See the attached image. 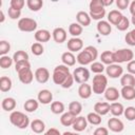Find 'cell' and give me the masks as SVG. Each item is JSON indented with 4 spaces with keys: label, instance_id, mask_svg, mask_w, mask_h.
<instances>
[{
    "label": "cell",
    "instance_id": "6da1fadb",
    "mask_svg": "<svg viewBox=\"0 0 135 135\" xmlns=\"http://www.w3.org/2000/svg\"><path fill=\"white\" fill-rule=\"evenodd\" d=\"M98 57V51L95 46L93 45H88L84 47L83 51H80L76 57V60L79 64L83 65H88L93 63Z\"/></svg>",
    "mask_w": 135,
    "mask_h": 135
},
{
    "label": "cell",
    "instance_id": "7a4b0ae2",
    "mask_svg": "<svg viewBox=\"0 0 135 135\" xmlns=\"http://www.w3.org/2000/svg\"><path fill=\"white\" fill-rule=\"evenodd\" d=\"M9 121L18 129H26L28 124H31L30 118L20 111H13L9 115Z\"/></svg>",
    "mask_w": 135,
    "mask_h": 135
},
{
    "label": "cell",
    "instance_id": "3957f363",
    "mask_svg": "<svg viewBox=\"0 0 135 135\" xmlns=\"http://www.w3.org/2000/svg\"><path fill=\"white\" fill-rule=\"evenodd\" d=\"M113 57H114V62L119 64L123 62H130L134 58V53L130 49H120L115 52H113Z\"/></svg>",
    "mask_w": 135,
    "mask_h": 135
},
{
    "label": "cell",
    "instance_id": "277c9868",
    "mask_svg": "<svg viewBox=\"0 0 135 135\" xmlns=\"http://www.w3.org/2000/svg\"><path fill=\"white\" fill-rule=\"evenodd\" d=\"M108 88V78L103 74H97L93 77V85L92 91L95 94H101L104 93V91Z\"/></svg>",
    "mask_w": 135,
    "mask_h": 135
},
{
    "label": "cell",
    "instance_id": "5b68a950",
    "mask_svg": "<svg viewBox=\"0 0 135 135\" xmlns=\"http://www.w3.org/2000/svg\"><path fill=\"white\" fill-rule=\"evenodd\" d=\"M71 74L70 73V69L64 65V64H59L54 69L53 72V81L55 84L61 85L63 83V81L65 80V78L68 77V75Z\"/></svg>",
    "mask_w": 135,
    "mask_h": 135
},
{
    "label": "cell",
    "instance_id": "8992f818",
    "mask_svg": "<svg viewBox=\"0 0 135 135\" xmlns=\"http://www.w3.org/2000/svg\"><path fill=\"white\" fill-rule=\"evenodd\" d=\"M18 28L21 32H25V33H31L36 31L37 28V22L36 20L28 18V17H24V18H20L18 23H17Z\"/></svg>",
    "mask_w": 135,
    "mask_h": 135
},
{
    "label": "cell",
    "instance_id": "52a82bcc",
    "mask_svg": "<svg viewBox=\"0 0 135 135\" xmlns=\"http://www.w3.org/2000/svg\"><path fill=\"white\" fill-rule=\"evenodd\" d=\"M73 77H74V80L77 82V83H86V81L90 79V72L84 66H79V68H76L74 71H73Z\"/></svg>",
    "mask_w": 135,
    "mask_h": 135
},
{
    "label": "cell",
    "instance_id": "ba28073f",
    "mask_svg": "<svg viewBox=\"0 0 135 135\" xmlns=\"http://www.w3.org/2000/svg\"><path fill=\"white\" fill-rule=\"evenodd\" d=\"M105 73L110 78H118L123 75V69L120 64L113 63L105 68Z\"/></svg>",
    "mask_w": 135,
    "mask_h": 135
},
{
    "label": "cell",
    "instance_id": "9c48e42d",
    "mask_svg": "<svg viewBox=\"0 0 135 135\" xmlns=\"http://www.w3.org/2000/svg\"><path fill=\"white\" fill-rule=\"evenodd\" d=\"M108 128L112 131V132H115V133H120L123 131L124 129V124L123 122L119 119V118H116V117H112L108 120Z\"/></svg>",
    "mask_w": 135,
    "mask_h": 135
},
{
    "label": "cell",
    "instance_id": "30bf717a",
    "mask_svg": "<svg viewBox=\"0 0 135 135\" xmlns=\"http://www.w3.org/2000/svg\"><path fill=\"white\" fill-rule=\"evenodd\" d=\"M83 47V41L79 37H73L68 40V49L69 52H79Z\"/></svg>",
    "mask_w": 135,
    "mask_h": 135
},
{
    "label": "cell",
    "instance_id": "8fae6325",
    "mask_svg": "<svg viewBox=\"0 0 135 135\" xmlns=\"http://www.w3.org/2000/svg\"><path fill=\"white\" fill-rule=\"evenodd\" d=\"M34 75H35V79L39 83H45L50 79V72L45 68H38L35 71V74Z\"/></svg>",
    "mask_w": 135,
    "mask_h": 135
},
{
    "label": "cell",
    "instance_id": "7c38bea8",
    "mask_svg": "<svg viewBox=\"0 0 135 135\" xmlns=\"http://www.w3.org/2000/svg\"><path fill=\"white\" fill-rule=\"evenodd\" d=\"M52 37L55 42L63 43L66 40V31L63 27H56L52 33Z\"/></svg>",
    "mask_w": 135,
    "mask_h": 135
},
{
    "label": "cell",
    "instance_id": "4fadbf2b",
    "mask_svg": "<svg viewBox=\"0 0 135 135\" xmlns=\"http://www.w3.org/2000/svg\"><path fill=\"white\" fill-rule=\"evenodd\" d=\"M37 100L42 103V104H49L52 102L53 100V94L50 90H41L39 93H38V96H37Z\"/></svg>",
    "mask_w": 135,
    "mask_h": 135
},
{
    "label": "cell",
    "instance_id": "5bb4252c",
    "mask_svg": "<svg viewBox=\"0 0 135 135\" xmlns=\"http://www.w3.org/2000/svg\"><path fill=\"white\" fill-rule=\"evenodd\" d=\"M86 126H88L86 117H84V116H77L72 127H73V129L76 132H82V131H84L86 129Z\"/></svg>",
    "mask_w": 135,
    "mask_h": 135
},
{
    "label": "cell",
    "instance_id": "9a60e30c",
    "mask_svg": "<svg viewBox=\"0 0 135 135\" xmlns=\"http://www.w3.org/2000/svg\"><path fill=\"white\" fill-rule=\"evenodd\" d=\"M76 19H77V23H79L82 27L83 26H89L91 24V17H90V14H88L86 12L84 11H80L77 13L76 15Z\"/></svg>",
    "mask_w": 135,
    "mask_h": 135
},
{
    "label": "cell",
    "instance_id": "2e32d148",
    "mask_svg": "<svg viewBox=\"0 0 135 135\" xmlns=\"http://www.w3.org/2000/svg\"><path fill=\"white\" fill-rule=\"evenodd\" d=\"M104 98L108 100V101H116L119 96H120V92L114 88V86H110V88H107V90L104 91Z\"/></svg>",
    "mask_w": 135,
    "mask_h": 135
},
{
    "label": "cell",
    "instance_id": "e0dca14e",
    "mask_svg": "<svg viewBox=\"0 0 135 135\" xmlns=\"http://www.w3.org/2000/svg\"><path fill=\"white\" fill-rule=\"evenodd\" d=\"M18 77H19V80L23 84H30L33 81L35 75L33 74V72H32L31 69H27L25 71H22V72L18 73Z\"/></svg>",
    "mask_w": 135,
    "mask_h": 135
},
{
    "label": "cell",
    "instance_id": "ac0fdd59",
    "mask_svg": "<svg viewBox=\"0 0 135 135\" xmlns=\"http://www.w3.org/2000/svg\"><path fill=\"white\" fill-rule=\"evenodd\" d=\"M94 112L99 114L100 116H103V115H107L109 112H110V103L109 102H96L94 104Z\"/></svg>",
    "mask_w": 135,
    "mask_h": 135
},
{
    "label": "cell",
    "instance_id": "d6986e66",
    "mask_svg": "<svg viewBox=\"0 0 135 135\" xmlns=\"http://www.w3.org/2000/svg\"><path fill=\"white\" fill-rule=\"evenodd\" d=\"M97 31L100 35L102 36H108L111 34L112 32V26L111 24L108 22V21H104V20H100L98 21L97 23Z\"/></svg>",
    "mask_w": 135,
    "mask_h": 135
},
{
    "label": "cell",
    "instance_id": "ffe728a7",
    "mask_svg": "<svg viewBox=\"0 0 135 135\" xmlns=\"http://www.w3.org/2000/svg\"><path fill=\"white\" fill-rule=\"evenodd\" d=\"M34 37H35V40L37 42H47L50 39H51V33L47 31V30H38L35 32L34 34Z\"/></svg>",
    "mask_w": 135,
    "mask_h": 135
},
{
    "label": "cell",
    "instance_id": "44dd1931",
    "mask_svg": "<svg viewBox=\"0 0 135 135\" xmlns=\"http://www.w3.org/2000/svg\"><path fill=\"white\" fill-rule=\"evenodd\" d=\"M92 85L88 84V83H82L79 85L78 88V95L80 98L82 99H88L91 97L92 95Z\"/></svg>",
    "mask_w": 135,
    "mask_h": 135
},
{
    "label": "cell",
    "instance_id": "7402d4cb",
    "mask_svg": "<svg viewBox=\"0 0 135 135\" xmlns=\"http://www.w3.org/2000/svg\"><path fill=\"white\" fill-rule=\"evenodd\" d=\"M122 14L118 11V9H112L109 14H108V22L110 24H113V25H117L119 23V21L121 20L122 18Z\"/></svg>",
    "mask_w": 135,
    "mask_h": 135
},
{
    "label": "cell",
    "instance_id": "603a6c76",
    "mask_svg": "<svg viewBox=\"0 0 135 135\" xmlns=\"http://www.w3.org/2000/svg\"><path fill=\"white\" fill-rule=\"evenodd\" d=\"M120 95L126 100L135 99V88L134 86H122L120 90Z\"/></svg>",
    "mask_w": 135,
    "mask_h": 135
},
{
    "label": "cell",
    "instance_id": "cb8c5ba5",
    "mask_svg": "<svg viewBox=\"0 0 135 135\" xmlns=\"http://www.w3.org/2000/svg\"><path fill=\"white\" fill-rule=\"evenodd\" d=\"M61 61L66 66H73L76 63V57L72 52H64L61 55Z\"/></svg>",
    "mask_w": 135,
    "mask_h": 135
},
{
    "label": "cell",
    "instance_id": "d4e9b609",
    "mask_svg": "<svg viewBox=\"0 0 135 135\" xmlns=\"http://www.w3.org/2000/svg\"><path fill=\"white\" fill-rule=\"evenodd\" d=\"M121 86H134L135 88V77L130 73H126L120 77Z\"/></svg>",
    "mask_w": 135,
    "mask_h": 135
},
{
    "label": "cell",
    "instance_id": "484cf974",
    "mask_svg": "<svg viewBox=\"0 0 135 135\" xmlns=\"http://www.w3.org/2000/svg\"><path fill=\"white\" fill-rule=\"evenodd\" d=\"M110 112L112 113V115H113L114 117H119L120 115L123 114L124 108H123L122 103L115 101V102H112V103L110 104Z\"/></svg>",
    "mask_w": 135,
    "mask_h": 135
},
{
    "label": "cell",
    "instance_id": "4316f807",
    "mask_svg": "<svg viewBox=\"0 0 135 135\" xmlns=\"http://www.w3.org/2000/svg\"><path fill=\"white\" fill-rule=\"evenodd\" d=\"M76 119V116H74L72 113H70L69 111L63 113L60 117V123L64 127H70V126H73L74 121Z\"/></svg>",
    "mask_w": 135,
    "mask_h": 135
},
{
    "label": "cell",
    "instance_id": "83f0119b",
    "mask_svg": "<svg viewBox=\"0 0 135 135\" xmlns=\"http://www.w3.org/2000/svg\"><path fill=\"white\" fill-rule=\"evenodd\" d=\"M16 104H17V103H16V100H15L13 97H6V98H4V99L2 100V102H1L2 109H3L4 111H6V112H11V111L15 110Z\"/></svg>",
    "mask_w": 135,
    "mask_h": 135
},
{
    "label": "cell",
    "instance_id": "f1b7e54d",
    "mask_svg": "<svg viewBox=\"0 0 135 135\" xmlns=\"http://www.w3.org/2000/svg\"><path fill=\"white\" fill-rule=\"evenodd\" d=\"M31 129L34 133L36 134H40L42 132H44L45 130V124L42 120L40 119H34L33 121H31Z\"/></svg>",
    "mask_w": 135,
    "mask_h": 135
},
{
    "label": "cell",
    "instance_id": "f546056e",
    "mask_svg": "<svg viewBox=\"0 0 135 135\" xmlns=\"http://www.w3.org/2000/svg\"><path fill=\"white\" fill-rule=\"evenodd\" d=\"M23 108H24V110H25L26 112L33 113V112H35V111L39 108V101L36 100V99H33V98L27 99V100L24 102Z\"/></svg>",
    "mask_w": 135,
    "mask_h": 135
},
{
    "label": "cell",
    "instance_id": "4dcf8cb0",
    "mask_svg": "<svg viewBox=\"0 0 135 135\" xmlns=\"http://www.w3.org/2000/svg\"><path fill=\"white\" fill-rule=\"evenodd\" d=\"M82 31H83V27L77 22H73L69 26V33L73 37H79L82 34Z\"/></svg>",
    "mask_w": 135,
    "mask_h": 135
},
{
    "label": "cell",
    "instance_id": "1f68e13d",
    "mask_svg": "<svg viewBox=\"0 0 135 135\" xmlns=\"http://www.w3.org/2000/svg\"><path fill=\"white\" fill-rule=\"evenodd\" d=\"M100 60H101L100 62H102L103 64H107V65L115 63L114 62V57H113V52H111V51L102 52L101 55H100Z\"/></svg>",
    "mask_w": 135,
    "mask_h": 135
},
{
    "label": "cell",
    "instance_id": "d6a6232c",
    "mask_svg": "<svg viewBox=\"0 0 135 135\" xmlns=\"http://www.w3.org/2000/svg\"><path fill=\"white\" fill-rule=\"evenodd\" d=\"M12 86H13V83H12L11 78H8L6 76H2L0 78V90H1V92L11 91Z\"/></svg>",
    "mask_w": 135,
    "mask_h": 135
},
{
    "label": "cell",
    "instance_id": "836d02e7",
    "mask_svg": "<svg viewBox=\"0 0 135 135\" xmlns=\"http://www.w3.org/2000/svg\"><path fill=\"white\" fill-rule=\"evenodd\" d=\"M82 111V104L79 101H72L69 104V112L72 113L74 116H78Z\"/></svg>",
    "mask_w": 135,
    "mask_h": 135
},
{
    "label": "cell",
    "instance_id": "e575fe53",
    "mask_svg": "<svg viewBox=\"0 0 135 135\" xmlns=\"http://www.w3.org/2000/svg\"><path fill=\"white\" fill-rule=\"evenodd\" d=\"M26 5L32 12H38L39 9L42 8L43 1L42 0H27L26 1Z\"/></svg>",
    "mask_w": 135,
    "mask_h": 135
},
{
    "label": "cell",
    "instance_id": "d590c367",
    "mask_svg": "<svg viewBox=\"0 0 135 135\" xmlns=\"http://www.w3.org/2000/svg\"><path fill=\"white\" fill-rule=\"evenodd\" d=\"M86 120L93 126H99L101 123V116L95 112H91L86 115Z\"/></svg>",
    "mask_w": 135,
    "mask_h": 135
},
{
    "label": "cell",
    "instance_id": "8d00e7d4",
    "mask_svg": "<svg viewBox=\"0 0 135 135\" xmlns=\"http://www.w3.org/2000/svg\"><path fill=\"white\" fill-rule=\"evenodd\" d=\"M13 60L15 63L20 62V61H28V54L24 51H17L13 55Z\"/></svg>",
    "mask_w": 135,
    "mask_h": 135
},
{
    "label": "cell",
    "instance_id": "74e56055",
    "mask_svg": "<svg viewBox=\"0 0 135 135\" xmlns=\"http://www.w3.org/2000/svg\"><path fill=\"white\" fill-rule=\"evenodd\" d=\"M51 111L54 114H63L64 112V104L61 101H53L51 103Z\"/></svg>",
    "mask_w": 135,
    "mask_h": 135
},
{
    "label": "cell",
    "instance_id": "f35d334b",
    "mask_svg": "<svg viewBox=\"0 0 135 135\" xmlns=\"http://www.w3.org/2000/svg\"><path fill=\"white\" fill-rule=\"evenodd\" d=\"M89 8H90L91 13L99 12V11L103 9L104 6H103V3H102V0H92L89 4Z\"/></svg>",
    "mask_w": 135,
    "mask_h": 135
},
{
    "label": "cell",
    "instance_id": "ab89813d",
    "mask_svg": "<svg viewBox=\"0 0 135 135\" xmlns=\"http://www.w3.org/2000/svg\"><path fill=\"white\" fill-rule=\"evenodd\" d=\"M90 68H91V71L93 73H95L96 75L97 74H102V72L105 70L104 64L102 62H99V61H94L93 63H91Z\"/></svg>",
    "mask_w": 135,
    "mask_h": 135
},
{
    "label": "cell",
    "instance_id": "60d3db41",
    "mask_svg": "<svg viewBox=\"0 0 135 135\" xmlns=\"http://www.w3.org/2000/svg\"><path fill=\"white\" fill-rule=\"evenodd\" d=\"M31 51H32V53H33L35 56H40V55L43 54L44 47H43L42 43H40V42H34V43L31 45Z\"/></svg>",
    "mask_w": 135,
    "mask_h": 135
},
{
    "label": "cell",
    "instance_id": "b9f144b4",
    "mask_svg": "<svg viewBox=\"0 0 135 135\" xmlns=\"http://www.w3.org/2000/svg\"><path fill=\"white\" fill-rule=\"evenodd\" d=\"M129 26H130V20H129L126 16H122L121 20H120L119 23L116 25L117 30H118V31H121V32L127 31V30L129 28Z\"/></svg>",
    "mask_w": 135,
    "mask_h": 135
},
{
    "label": "cell",
    "instance_id": "7bdbcfd3",
    "mask_svg": "<svg viewBox=\"0 0 135 135\" xmlns=\"http://www.w3.org/2000/svg\"><path fill=\"white\" fill-rule=\"evenodd\" d=\"M13 58H11L9 56L5 55V56H1L0 57V66L2 69H8L12 64H13Z\"/></svg>",
    "mask_w": 135,
    "mask_h": 135
},
{
    "label": "cell",
    "instance_id": "ee69618b",
    "mask_svg": "<svg viewBox=\"0 0 135 135\" xmlns=\"http://www.w3.org/2000/svg\"><path fill=\"white\" fill-rule=\"evenodd\" d=\"M27 69H31V64L28 61H20L15 63V71L17 73H20L22 71H25Z\"/></svg>",
    "mask_w": 135,
    "mask_h": 135
},
{
    "label": "cell",
    "instance_id": "f6af8a7d",
    "mask_svg": "<svg viewBox=\"0 0 135 135\" xmlns=\"http://www.w3.org/2000/svg\"><path fill=\"white\" fill-rule=\"evenodd\" d=\"M123 115H124V117H126L129 121L135 120V108H134V107H128L127 109H124Z\"/></svg>",
    "mask_w": 135,
    "mask_h": 135
},
{
    "label": "cell",
    "instance_id": "bcb514c9",
    "mask_svg": "<svg viewBox=\"0 0 135 135\" xmlns=\"http://www.w3.org/2000/svg\"><path fill=\"white\" fill-rule=\"evenodd\" d=\"M11 50V44L6 40H1L0 41V55L5 56Z\"/></svg>",
    "mask_w": 135,
    "mask_h": 135
},
{
    "label": "cell",
    "instance_id": "7dc6e473",
    "mask_svg": "<svg viewBox=\"0 0 135 135\" xmlns=\"http://www.w3.org/2000/svg\"><path fill=\"white\" fill-rule=\"evenodd\" d=\"M124 40L126 42L131 45V46H135V28L130 31L129 33H127L126 37H124Z\"/></svg>",
    "mask_w": 135,
    "mask_h": 135
},
{
    "label": "cell",
    "instance_id": "c3c4849f",
    "mask_svg": "<svg viewBox=\"0 0 135 135\" xmlns=\"http://www.w3.org/2000/svg\"><path fill=\"white\" fill-rule=\"evenodd\" d=\"M105 16V8H103V9H101V11H99V12H94V13H91L90 12V17H91V19H93V20H98V21H100V20H102V18Z\"/></svg>",
    "mask_w": 135,
    "mask_h": 135
},
{
    "label": "cell",
    "instance_id": "681fc988",
    "mask_svg": "<svg viewBox=\"0 0 135 135\" xmlns=\"http://www.w3.org/2000/svg\"><path fill=\"white\" fill-rule=\"evenodd\" d=\"M24 4H25V1L24 0H12L9 2L11 7L15 8V9H18V11H21L23 8Z\"/></svg>",
    "mask_w": 135,
    "mask_h": 135
},
{
    "label": "cell",
    "instance_id": "f907efd6",
    "mask_svg": "<svg viewBox=\"0 0 135 135\" xmlns=\"http://www.w3.org/2000/svg\"><path fill=\"white\" fill-rule=\"evenodd\" d=\"M7 13H8V17H9L11 19H13V20L19 19V18H20V16H21V11L15 9V8H13V7H11V6L8 7Z\"/></svg>",
    "mask_w": 135,
    "mask_h": 135
},
{
    "label": "cell",
    "instance_id": "816d5d0a",
    "mask_svg": "<svg viewBox=\"0 0 135 135\" xmlns=\"http://www.w3.org/2000/svg\"><path fill=\"white\" fill-rule=\"evenodd\" d=\"M74 81H75V80H74L73 75H72V74H69L68 77L65 78V80L63 81V83L61 84V86H62L63 89H69V88H71V86L73 85Z\"/></svg>",
    "mask_w": 135,
    "mask_h": 135
},
{
    "label": "cell",
    "instance_id": "f5cc1de1",
    "mask_svg": "<svg viewBox=\"0 0 135 135\" xmlns=\"http://www.w3.org/2000/svg\"><path fill=\"white\" fill-rule=\"evenodd\" d=\"M116 5L119 9H126L127 7H129L130 5V1L129 0H117L116 1Z\"/></svg>",
    "mask_w": 135,
    "mask_h": 135
},
{
    "label": "cell",
    "instance_id": "db71d44e",
    "mask_svg": "<svg viewBox=\"0 0 135 135\" xmlns=\"http://www.w3.org/2000/svg\"><path fill=\"white\" fill-rule=\"evenodd\" d=\"M93 135H109V131H108V129L104 128V127H98V128L94 131Z\"/></svg>",
    "mask_w": 135,
    "mask_h": 135
},
{
    "label": "cell",
    "instance_id": "11a10c76",
    "mask_svg": "<svg viewBox=\"0 0 135 135\" xmlns=\"http://www.w3.org/2000/svg\"><path fill=\"white\" fill-rule=\"evenodd\" d=\"M127 70L130 74L132 75H135V60L133 59L132 61H130L128 64H127Z\"/></svg>",
    "mask_w": 135,
    "mask_h": 135
},
{
    "label": "cell",
    "instance_id": "9f6ffc18",
    "mask_svg": "<svg viewBox=\"0 0 135 135\" xmlns=\"http://www.w3.org/2000/svg\"><path fill=\"white\" fill-rule=\"evenodd\" d=\"M43 135H61V134H60L59 130H57V129H55V128H51V129H49Z\"/></svg>",
    "mask_w": 135,
    "mask_h": 135
},
{
    "label": "cell",
    "instance_id": "6f0895ef",
    "mask_svg": "<svg viewBox=\"0 0 135 135\" xmlns=\"http://www.w3.org/2000/svg\"><path fill=\"white\" fill-rule=\"evenodd\" d=\"M129 9H130V13L132 14V16H134V15H135V0L132 1V2L130 3V5H129Z\"/></svg>",
    "mask_w": 135,
    "mask_h": 135
},
{
    "label": "cell",
    "instance_id": "680465c9",
    "mask_svg": "<svg viewBox=\"0 0 135 135\" xmlns=\"http://www.w3.org/2000/svg\"><path fill=\"white\" fill-rule=\"evenodd\" d=\"M102 3H103V6H109V5H112L114 3L113 0H102Z\"/></svg>",
    "mask_w": 135,
    "mask_h": 135
},
{
    "label": "cell",
    "instance_id": "91938a15",
    "mask_svg": "<svg viewBox=\"0 0 135 135\" xmlns=\"http://www.w3.org/2000/svg\"><path fill=\"white\" fill-rule=\"evenodd\" d=\"M4 18H5V17H4V13H3L2 11H0V22H1V23L4 22Z\"/></svg>",
    "mask_w": 135,
    "mask_h": 135
},
{
    "label": "cell",
    "instance_id": "94428289",
    "mask_svg": "<svg viewBox=\"0 0 135 135\" xmlns=\"http://www.w3.org/2000/svg\"><path fill=\"white\" fill-rule=\"evenodd\" d=\"M61 135H79V134L78 133H73V132H64Z\"/></svg>",
    "mask_w": 135,
    "mask_h": 135
},
{
    "label": "cell",
    "instance_id": "6125c7cd",
    "mask_svg": "<svg viewBox=\"0 0 135 135\" xmlns=\"http://www.w3.org/2000/svg\"><path fill=\"white\" fill-rule=\"evenodd\" d=\"M131 22H132V24H133V25H135V15H134V16H132V18H131Z\"/></svg>",
    "mask_w": 135,
    "mask_h": 135
}]
</instances>
